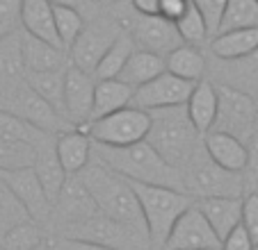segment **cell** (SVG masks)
I'll return each instance as SVG.
<instances>
[{
  "mask_svg": "<svg viewBox=\"0 0 258 250\" xmlns=\"http://www.w3.org/2000/svg\"><path fill=\"white\" fill-rule=\"evenodd\" d=\"M135 48L137 46H135V41H133V37L128 34V30H121V32L114 37L112 44H110V48L103 53L101 62L96 64L92 75L96 77V80H112V77H119V73L123 71L128 57L133 55Z\"/></svg>",
  "mask_w": 258,
  "mask_h": 250,
  "instance_id": "obj_29",
  "label": "cell"
},
{
  "mask_svg": "<svg viewBox=\"0 0 258 250\" xmlns=\"http://www.w3.org/2000/svg\"><path fill=\"white\" fill-rule=\"evenodd\" d=\"M64 68L57 71H41V73H25L23 82L32 89L37 96H41L59 116L67 118L64 114Z\"/></svg>",
  "mask_w": 258,
  "mask_h": 250,
  "instance_id": "obj_28",
  "label": "cell"
},
{
  "mask_svg": "<svg viewBox=\"0 0 258 250\" xmlns=\"http://www.w3.org/2000/svg\"><path fill=\"white\" fill-rule=\"evenodd\" d=\"M240 225L249 232L253 243H258V191L242 196V216Z\"/></svg>",
  "mask_w": 258,
  "mask_h": 250,
  "instance_id": "obj_40",
  "label": "cell"
},
{
  "mask_svg": "<svg viewBox=\"0 0 258 250\" xmlns=\"http://www.w3.org/2000/svg\"><path fill=\"white\" fill-rule=\"evenodd\" d=\"M195 205L199 207V212L206 216V221L210 223V227L215 230V234L219 236V241L224 239L235 225H240V216H242V198H199L195 200Z\"/></svg>",
  "mask_w": 258,
  "mask_h": 250,
  "instance_id": "obj_20",
  "label": "cell"
},
{
  "mask_svg": "<svg viewBox=\"0 0 258 250\" xmlns=\"http://www.w3.org/2000/svg\"><path fill=\"white\" fill-rule=\"evenodd\" d=\"M215 89H217V114L210 130L226 132L247 144L253 132H258V111L253 96L229 84H215Z\"/></svg>",
  "mask_w": 258,
  "mask_h": 250,
  "instance_id": "obj_7",
  "label": "cell"
},
{
  "mask_svg": "<svg viewBox=\"0 0 258 250\" xmlns=\"http://www.w3.org/2000/svg\"><path fill=\"white\" fill-rule=\"evenodd\" d=\"M37 159V146L21 139L0 137V171H16L32 166Z\"/></svg>",
  "mask_w": 258,
  "mask_h": 250,
  "instance_id": "obj_30",
  "label": "cell"
},
{
  "mask_svg": "<svg viewBox=\"0 0 258 250\" xmlns=\"http://www.w3.org/2000/svg\"><path fill=\"white\" fill-rule=\"evenodd\" d=\"M190 3L201 12L206 25H208L210 37H215L219 30V23H222V16H224L226 0H190Z\"/></svg>",
  "mask_w": 258,
  "mask_h": 250,
  "instance_id": "obj_39",
  "label": "cell"
},
{
  "mask_svg": "<svg viewBox=\"0 0 258 250\" xmlns=\"http://www.w3.org/2000/svg\"><path fill=\"white\" fill-rule=\"evenodd\" d=\"M25 221H32V216L28 214V209L23 207V202L14 196L7 182L0 178V236L7 230H12L14 225Z\"/></svg>",
  "mask_w": 258,
  "mask_h": 250,
  "instance_id": "obj_34",
  "label": "cell"
},
{
  "mask_svg": "<svg viewBox=\"0 0 258 250\" xmlns=\"http://www.w3.org/2000/svg\"><path fill=\"white\" fill-rule=\"evenodd\" d=\"M133 93H135V89H133L131 84H126L123 80H119V77H112V80H96L92 120L133 105Z\"/></svg>",
  "mask_w": 258,
  "mask_h": 250,
  "instance_id": "obj_25",
  "label": "cell"
},
{
  "mask_svg": "<svg viewBox=\"0 0 258 250\" xmlns=\"http://www.w3.org/2000/svg\"><path fill=\"white\" fill-rule=\"evenodd\" d=\"M199 137L185 105L149 111V132L144 141L174 169L180 171L190 162L195 150L201 146Z\"/></svg>",
  "mask_w": 258,
  "mask_h": 250,
  "instance_id": "obj_2",
  "label": "cell"
},
{
  "mask_svg": "<svg viewBox=\"0 0 258 250\" xmlns=\"http://www.w3.org/2000/svg\"><path fill=\"white\" fill-rule=\"evenodd\" d=\"M135 14H158L160 0H131Z\"/></svg>",
  "mask_w": 258,
  "mask_h": 250,
  "instance_id": "obj_46",
  "label": "cell"
},
{
  "mask_svg": "<svg viewBox=\"0 0 258 250\" xmlns=\"http://www.w3.org/2000/svg\"><path fill=\"white\" fill-rule=\"evenodd\" d=\"M0 137L3 139H21V141H30L34 146H41L44 141L53 139V135L34 130L32 125H28L23 118L14 116L12 111L0 109Z\"/></svg>",
  "mask_w": 258,
  "mask_h": 250,
  "instance_id": "obj_33",
  "label": "cell"
},
{
  "mask_svg": "<svg viewBox=\"0 0 258 250\" xmlns=\"http://www.w3.org/2000/svg\"><path fill=\"white\" fill-rule=\"evenodd\" d=\"M53 19H55V32L62 44L64 50H69L73 46V41L78 39V34L85 28V16L80 12L71 10V7H55L53 5Z\"/></svg>",
  "mask_w": 258,
  "mask_h": 250,
  "instance_id": "obj_36",
  "label": "cell"
},
{
  "mask_svg": "<svg viewBox=\"0 0 258 250\" xmlns=\"http://www.w3.org/2000/svg\"><path fill=\"white\" fill-rule=\"evenodd\" d=\"M92 155L105 169L131 180V182L160 184V187H171V189L185 191L180 171L169 166L146 141H137V144H131V146H96L94 144Z\"/></svg>",
  "mask_w": 258,
  "mask_h": 250,
  "instance_id": "obj_1",
  "label": "cell"
},
{
  "mask_svg": "<svg viewBox=\"0 0 258 250\" xmlns=\"http://www.w3.org/2000/svg\"><path fill=\"white\" fill-rule=\"evenodd\" d=\"M219 245H222L219 236L199 212V207L192 205L176 218L160 250H208Z\"/></svg>",
  "mask_w": 258,
  "mask_h": 250,
  "instance_id": "obj_10",
  "label": "cell"
},
{
  "mask_svg": "<svg viewBox=\"0 0 258 250\" xmlns=\"http://www.w3.org/2000/svg\"><path fill=\"white\" fill-rule=\"evenodd\" d=\"M238 28H258V0H226L217 32Z\"/></svg>",
  "mask_w": 258,
  "mask_h": 250,
  "instance_id": "obj_32",
  "label": "cell"
},
{
  "mask_svg": "<svg viewBox=\"0 0 258 250\" xmlns=\"http://www.w3.org/2000/svg\"><path fill=\"white\" fill-rule=\"evenodd\" d=\"M87 137L96 146H131L146 139L149 132V111L128 105L112 114L94 118L85 128Z\"/></svg>",
  "mask_w": 258,
  "mask_h": 250,
  "instance_id": "obj_8",
  "label": "cell"
},
{
  "mask_svg": "<svg viewBox=\"0 0 258 250\" xmlns=\"http://www.w3.org/2000/svg\"><path fill=\"white\" fill-rule=\"evenodd\" d=\"M62 236L67 239H78L89 241V243H98L112 250H149V236L140 230H133L131 225L114 221V218L105 216V214L96 212L89 218L78 223H69L62 227Z\"/></svg>",
  "mask_w": 258,
  "mask_h": 250,
  "instance_id": "obj_6",
  "label": "cell"
},
{
  "mask_svg": "<svg viewBox=\"0 0 258 250\" xmlns=\"http://www.w3.org/2000/svg\"><path fill=\"white\" fill-rule=\"evenodd\" d=\"M119 32H121V28H117L112 23H105V21H96L94 25H85L83 32L78 34V39L69 48L71 64L87 73H94L103 53L110 48V44L114 41V37Z\"/></svg>",
  "mask_w": 258,
  "mask_h": 250,
  "instance_id": "obj_14",
  "label": "cell"
},
{
  "mask_svg": "<svg viewBox=\"0 0 258 250\" xmlns=\"http://www.w3.org/2000/svg\"><path fill=\"white\" fill-rule=\"evenodd\" d=\"M50 5H55V7H71V10H76V12H80V14L87 19L89 14H94L96 12V3L94 0H48Z\"/></svg>",
  "mask_w": 258,
  "mask_h": 250,
  "instance_id": "obj_44",
  "label": "cell"
},
{
  "mask_svg": "<svg viewBox=\"0 0 258 250\" xmlns=\"http://www.w3.org/2000/svg\"><path fill=\"white\" fill-rule=\"evenodd\" d=\"M21 3L23 0H0V39L16 32L21 23Z\"/></svg>",
  "mask_w": 258,
  "mask_h": 250,
  "instance_id": "obj_41",
  "label": "cell"
},
{
  "mask_svg": "<svg viewBox=\"0 0 258 250\" xmlns=\"http://www.w3.org/2000/svg\"><path fill=\"white\" fill-rule=\"evenodd\" d=\"M53 146L67 175H78L92 162V139L80 128H73V130L57 135Z\"/></svg>",
  "mask_w": 258,
  "mask_h": 250,
  "instance_id": "obj_19",
  "label": "cell"
},
{
  "mask_svg": "<svg viewBox=\"0 0 258 250\" xmlns=\"http://www.w3.org/2000/svg\"><path fill=\"white\" fill-rule=\"evenodd\" d=\"M195 82H187L178 75H171L169 71H162L153 80L144 82L133 93V105L144 111L162 109V107H178L185 105L190 98Z\"/></svg>",
  "mask_w": 258,
  "mask_h": 250,
  "instance_id": "obj_11",
  "label": "cell"
},
{
  "mask_svg": "<svg viewBox=\"0 0 258 250\" xmlns=\"http://www.w3.org/2000/svg\"><path fill=\"white\" fill-rule=\"evenodd\" d=\"M137 196L142 209V218L146 225V236L149 243L153 248L160 250V245L165 243L167 234H169L171 225L176 223V218L185 212L187 207L195 205V198L187 191L171 187H160V184H144V182H131Z\"/></svg>",
  "mask_w": 258,
  "mask_h": 250,
  "instance_id": "obj_4",
  "label": "cell"
},
{
  "mask_svg": "<svg viewBox=\"0 0 258 250\" xmlns=\"http://www.w3.org/2000/svg\"><path fill=\"white\" fill-rule=\"evenodd\" d=\"M23 59H21V39L16 32L0 39V75L7 80H16L23 75Z\"/></svg>",
  "mask_w": 258,
  "mask_h": 250,
  "instance_id": "obj_37",
  "label": "cell"
},
{
  "mask_svg": "<svg viewBox=\"0 0 258 250\" xmlns=\"http://www.w3.org/2000/svg\"><path fill=\"white\" fill-rule=\"evenodd\" d=\"M21 25H23V32L62 48L57 32H55L53 5L48 0H23L21 3Z\"/></svg>",
  "mask_w": 258,
  "mask_h": 250,
  "instance_id": "obj_23",
  "label": "cell"
},
{
  "mask_svg": "<svg viewBox=\"0 0 258 250\" xmlns=\"http://www.w3.org/2000/svg\"><path fill=\"white\" fill-rule=\"evenodd\" d=\"M206 66L208 64H206V57L199 50V46L180 44L165 55V71H169L171 75L183 77L187 82L204 80Z\"/></svg>",
  "mask_w": 258,
  "mask_h": 250,
  "instance_id": "obj_26",
  "label": "cell"
},
{
  "mask_svg": "<svg viewBox=\"0 0 258 250\" xmlns=\"http://www.w3.org/2000/svg\"><path fill=\"white\" fill-rule=\"evenodd\" d=\"M253 100H256V111H258V93H256V96H253Z\"/></svg>",
  "mask_w": 258,
  "mask_h": 250,
  "instance_id": "obj_49",
  "label": "cell"
},
{
  "mask_svg": "<svg viewBox=\"0 0 258 250\" xmlns=\"http://www.w3.org/2000/svg\"><path fill=\"white\" fill-rule=\"evenodd\" d=\"M201 144L204 150L217 166L233 173H242L244 164H247V144L235 137L226 135V132H206L201 135Z\"/></svg>",
  "mask_w": 258,
  "mask_h": 250,
  "instance_id": "obj_18",
  "label": "cell"
},
{
  "mask_svg": "<svg viewBox=\"0 0 258 250\" xmlns=\"http://www.w3.org/2000/svg\"><path fill=\"white\" fill-rule=\"evenodd\" d=\"M242 182L244 193L258 191V132L247 141V164L242 169Z\"/></svg>",
  "mask_w": 258,
  "mask_h": 250,
  "instance_id": "obj_38",
  "label": "cell"
},
{
  "mask_svg": "<svg viewBox=\"0 0 258 250\" xmlns=\"http://www.w3.org/2000/svg\"><path fill=\"white\" fill-rule=\"evenodd\" d=\"M39 250H57V248H55V243H48V241H44Z\"/></svg>",
  "mask_w": 258,
  "mask_h": 250,
  "instance_id": "obj_47",
  "label": "cell"
},
{
  "mask_svg": "<svg viewBox=\"0 0 258 250\" xmlns=\"http://www.w3.org/2000/svg\"><path fill=\"white\" fill-rule=\"evenodd\" d=\"M5 109L12 111L14 116H19V118H23L28 125H32L34 130L46 132V135L57 137L67 130H73V125L64 116H59L44 98L37 96L25 82L12 91Z\"/></svg>",
  "mask_w": 258,
  "mask_h": 250,
  "instance_id": "obj_9",
  "label": "cell"
},
{
  "mask_svg": "<svg viewBox=\"0 0 258 250\" xmlns=\"http://www.w3.org/2000/svg\"><path fill=\"white\" fill-rule=\"evenodd\" d=\"M185 109L192 125H195V130L199 135H206L213 128L215 114H217V89H215L213 82H195V89H192L190 98L185 102Z\"/></svg>",
  "mask_w": 258,
  "mask_h": 250,
  "instance_id": "obj_24",
  "label": "cell"
},
{
  "mask_svg": "<svg viewBox=\"0 0 258 250\" xmlns=\"http://www.w3.org/2000/svg\"><path fill=\"white\" fill-rule=\"evenodd\" d=\"M208 250H222V248H208Z\"/></svg>",
  "mask_w": 258,
  "mask_h": 250,
  "instance_id": "obj_50",
  "label": "cell"
},
{
  "mask_svg": "<svg viewBox=\"0 0 258 250\" xmlns=\"http://www.w3.org/2000/svg\"><path fill=\"white\" fill-rule=\"evenodd\" d=\"M44 243V232L39 223L25 221L14 225L0 236V250H39Z\"/></svg>",
  "mask_w": 258,
  "mask_h": 250,
  "instance_id": "obj_31",
  "label": "cell"
},
{
  "mask_svg": "<svg viewBox=\"0 0 258 250\" xmlns=\"http://www.w3.org/2000/svg\"><path fill=\"white\" fill-rule=\"evenodd\" d=\"M253 250H258V243H256V245H253Z\"/></svg>",
  "mask_w": 258,
  "mask_h": 250,
  "instance_id": "obj_51",
  "label": "cell"
},
{
  "mask_svg": "<svg viewBox=\"0 0 258 250\" xmlns=\"http://www.w3.org/2000/svg\"><path fill=\"white\" fill-rule=\"evenodd\" d=\"M253 245L256 243L251 241L249 232L244 230L242 225H235L233 230L222 239V245H219V248L222 250H253Z\"/></svg>",
  "mask_w": 258,
  "mask_h": 250,
  "instance_id": "obj_42",
  "label": "cell"
},
{
  "mask_svg": "<svg viewBox=\"0 0 258 250\" xmlns=\"http://www.w3.org/2000/svg\"><path fill=\"white\" fill-rule=\"evenodd\" d=\"M21 39V59L25 73L57 71L67 66V50L48 44L44 39H37L28 32H19Z\"/></svg>",
  "mask_w": 258,
  "mask_h": 250,
  "instance_id": "obj_17",
  "label": "cell"
},
{
  "mask_svg": "<svg viewBox=\"0 0 258 250\" xmlns=\"http://www.w3.org/2000/svg\"><path fill=\"white\" fill-rule=\"evenodd\" d=\"M162 71H165V57H160V55H156V53H149V50L135 48L133 55L128 57L123 71L119 73V80H123L126 84H131L133 89H137V87H142L144 82L160 75Z\"/></svg>",
  "mask_w": 258,
  "mask_h": 250,
  "instance_id": "obj_27",
  "label": "cell"
},
{
  "mask_svg": "<svg viewBox=\"0 0 258 250\" xmlns=\"http://www.w3.org/2000/svg\"><path fill=\"white\" fill-rule=\"evenodd\" d=\"M53 144H55V137L44 141L41 146H37V159H34V164H32V169H34V173H37V178H39L50 205L57 200L59 191H62L64 182H67V178H69L67 171H64L62 164H59L57 155H55Z\"/></svg>",
  "mask_w": 258,
  "mask_h": 250,
  "instance_id": "obj_22",
  "label": "cell"
},
{
  "mask_svg": "<svg viewBox=\"0 0 258 250\" xmlns=\"http://www.w3.org/2000/svg\"><path fill=\"white\" fill-rule=\"evenodd\" d=\"M128 34L133 37L137 48L156 53L160 57H165L169 50L183 44L176 32V25L158 14H135Z\"/></svg>",
  "mask_w": 258,
  "mask_h": 250,
  "instance_id": "obj_13",
  "label": "cell"
},
{
  "mask_svg": "<svg viewBox=\"0 0 258 250\" xmlns=\"http://www.w3.org/2000/svg\"><path fill=\"white\" fill-rule=\"evenodd\" d=\"M57 250H112V248H105V245H98V243H89V241H78V239H62L55 243Z\"/></svg>",
  "mask_w": 258,
  "mask_h": 250,
  "instance_id": "obj_45",
  "label": "cell"
},
{
  "mask_svg": "<svg viewBox=\"0 0 258 250\" xmlns=\"http://www.w3.org/2000/svg\"><path fill=\"white\" fill-rule=\"evenodd\" d=\"M0 178L5 180L7 187L14 191V196L23 202V207L28 209V214L32 216L34 223L50 221L53 205H50V200L46 198V191H44V187H41V182L32 166L16 169V171H0Z\"/></svg>",
  "mask_w": 258,
  "mask_h": 250,
  "instance_id": "obj_15",
  "label": "cell"
},
{
  "mask_svg": "<svg viewBox=\"0 0 258 250\" xmlns=\"http://www.w3.org/2000/svg\"><path fill=\"white\" fill-rule=\"evenodd\" d=\"M183 175V187L195 200L199 198H242L244 196V182L242 173H233L213 162L206 155L204 144L195 150L190 162L180 169Z\"/></svg>",
  "mask_w": 258,
  "mask_h": 250,
  "instance_id": "obj_5",
  "label": "cell"
},
{
  "mask_svg": "<svg viewBox=\"0 0 258 250\" xmlns=\"http://www.w3.org/2000/svg\"><path fill=\"white\" fill-rule=\"evenodd\" d=\"M94 3H96V5H114L117 0H94Z\"/></svg>",
  "mask_w": 258,
  "mask_h": 250,
  "instance_id": "obj_48",
  "label": "cell"
},
{
  "mask_svg": "<svg viewBox=\"0 0 258 250\" xmlns=\"http://www.w3.org/2000/svg\"><path fill=\"white\" fill-rule=\"evenodd\" d=\"M210 53L222 62L258 53V28H238L217 32L215 37H210Z\"/></svg>",
  "mask_w": 258,
  "mask_h": 250,
  "instance_id": "obj_21",
  "label": "cell"
},
{
  "mask_svg": "<svg viewBox=\"0 0 258 250\" xmlns=\"http://www.w3.org/2000/svg\"><path fill=\"white\" fill-rule=\"evenodd\" d=\"M78 178L83 180L87 191L92 193L98 212L146 234V225H144V218H142L140 202H137L135 191H133V187L128 184L126 178L112 173V171L105 169L101 162H94V164L89 162L78 173Z\"/></svg>",
  "mask_w": 258,
  "mask_h": 250,
  "instance_id": "obj_3",
  "label": "cell"
},
{
  "mask_svg": "<svg viewBox=\"0 0 258 250\" xmlns=\"http://www.w3.org/2000/svg\"><path fill=\"white\" fill-rule=\"evenodd\" d=\"M98 212L96 202H94L92 193L87 191V187L83 184V180L78 175H69L67 182H64L62 191H59L57 200L53 202V212L50 218H59V223L69 225V223H78L89 218L92 214Z\"/></svg>",
  "mask_w": 258,
  "mask_h": 250,
  "instance_id": "obj_16",
  "label": "cell"
},
{
  "mask_svg": "<svg viewBox=\"0 0 258 250\" xmlns=\"http://www.w3.org/2000/svg\"><path fill=\"white\" fill-rule=\"evenodd\" d=\"M94 87L96 77L83 68L67 64L64 71V114L73 128L85 130L92 120V105H94Z\"/></svg>",
  "mask_w": 258,
  "mask_h": 250,
  "instance_id": "obj_12",
  "label": "cell"
},
{
  "mask_svg": "<svg viewBox=\"0 0 258 250\" xmlns=\"http://www.w3.org/2000/svg\"><path fill=\"white\" fill-rule=\"evenodd\" d=\"M187 5H190V0H160V5H158V16L176 23L180 16L185 14Z\"/></svg>",
  "mask_w": 258,
  "mask_h": 250,
  "instance_id": "obj_43",
  "label": "cell"
},
{
  "mask_svg": "<svg viewBox=\"0 0 258 250\" xmlns=\"http://www.w3.org/2000/svg\"><path fill=\"white\" fill-rule=\"evenodd\" d=\"M174 25H176V32H178V37H180V41H183V44L201 46V44H206V41L210 39L208 25H206L204 16H201V12L197 10L192 3L187 5L185 14L180 16Z\"/></svg>",
  "mask_w": 258,
  "mask_h": 250,
  "instance_id": "obj_35",
  "label": "cell"
}]
</instances>
